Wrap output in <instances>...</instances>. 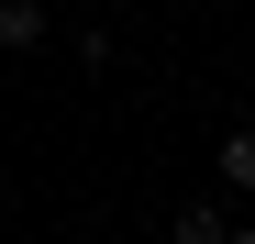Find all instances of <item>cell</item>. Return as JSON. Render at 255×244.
Instances as JSON below:
<instances>
[{"label": "cell", "mask_w": 255, "mask_h": 244, "mask_svg": "<svg viewBox=\"0 0 255 244\" xmlns=\"http://www.w3.org/2000/svg\"><path fill=\"white\" fill-rule=\"evenodd\" d=\"M222 244H255V233H222Z\"/></svg>", "instance_id": "4"}, {"label": "cell", "mask_w": 255, "mask_h": 244, "mask_svg": "<svg viewBox=\"0 0 255 244\" xmlns=\"http://www.w3.org/2000/svg\"><path fill=\"white\" fill-rule=\"evenodd\" d=\"M0 45H45V0H0Z\"/></svg>", "instance_id": "2"}, {"label": "cell", "mask_w": 255, "mask_h": 244, "mask_svg": "<svg viewBox=\"0 0 255 244\" xmlns=\"http://www.w3.org/2000/svg\"><path fill=\"white\" fill-rule=\"evenodd\" d=\"M222 189L255 200V122H244V133H222Z\"/></svg>", "instance_id": "1"}, {"label": "cell", "mask_w": 255, "mask_h": 244, "mask_svg": "<svg viewBox=\"0 0 255 244\" xmlns=\"http://www.w3.org/2000/svg\"><path fill=\"white\" fill-rule=\"evenodd\" d=\"M178 244H222V200H189V211H178Z\"/></svg>", "instance_id": "3"}]
</instances>
